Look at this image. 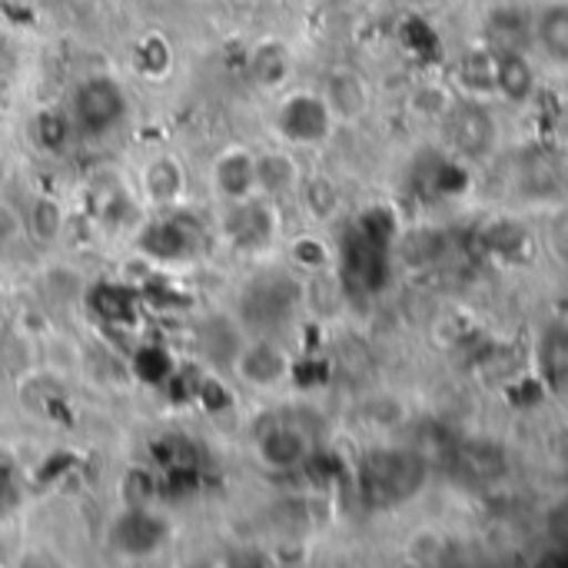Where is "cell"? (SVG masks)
I'll return each instance as SVG.
<instances>
[{
    "mask_svg": "<svg viewBox=\"0 0 568 568\" xmlns=\"http://www.w3.org/2000/svg\"><path fill=\"white\" fill-rule=\"evenodd\" d=\"M300 200H303V206L310 210V216H316V220H333V216L339 213V203H343L336 180H329L326 173L306 176V180L300 183Z\"/></svg>",
    "mask_w": 568,
    "mask_h": 568,
    "instance_id": "ffe728a7",
    "label": "cell"
},
{
    "mask_svg": "<svg viewBox=\"0 0 568 568\" xmlns=\"http://www.w3.org/2000/svg\"><path fill=\"white\" fill-rule=\"evenodd\" d=\"M90 310L106 323L120 329H133L140 323V296L136 286H120V283H100L90 293Z\"/></svg>",
    "mask_w": 568,
    "mask_h": 568,
    "instance_id": "5bb4252c",
    "label": "cell"
},
{
    "mask_svg": "<svg viewBox=\"0 0 568 568\" xmlns=\"http://www.w3.org/2000/svg\"><path fill=\"white\" fill-rule=\"evenodd\" d=\"M130 369L146 386H160V383H170L176 376V363H173L170 349L160 343H140L130 353Z\"/></svg>",
    "mask_w": 568,
    "mask_h": 568,
    "instance_id": "ac0fdd59",
    "label": "cell"
},
{
    "mask_svg": "<svg viewBox=\"0 0 568 568\" xmlns=\"http://www.w3.org/2000/svg\"><path fill=\"white\" fill-rule=\"evenodd\" d=\"M256 453H260L263 466L286 473V469H296L310 459V443H306V433L300 426L270 423L256 439Z\"/></svg>",
    "mask_w": 568,
    "mask_h": 568,
    "instance_id": "9c48e42d",
    "label": "cell"
},
{
    "mask_svg": "<svg viewBox=\"0 0 568 568\" xmlns=\"http://www.w3.org/2000/svg\"><path fill=\"white\" fill-rule=\"evenodd\" d=\"M120 496L126 506H150L160 496V476L153 469L133 466L126 469V476L120 479Z\"/></svg>",
    "mask_w": 568,
    "mask_h": 568,
    "instance_id": "cb8c5ba5",
    "label": "cell"
},
{
    "mask_svg": "<svg viewBox=\"0 0 568 568\" xmlns=\"http://www.w3.org/2000/svg\"><path fill=\"white\" fill-rule=\"evenodd\" d=\"M496 50V47H493ZM536 90V67L526 50H496V97L526 103Z\"/></svg>",
    "mask_w": 568,
    "mask_h": 568,
    "instance_id": "7c38bea8",
    "label": "cell"
},
{
    "mask_svg": "<svg viewBox=\"0 0 568 568\" xmlns=\"http://www.w3.org/2000/svg\"><path fill=\"white\" fill-rule=\"evenodd\" d=\"M416 3H426V7H433V3H443V0H416Z\"/></svg>",
    "mask_w": 568,
    "mask_h": 568,
    "instance_id": "f1b7e54d",
    "label": "cell"
},
{
    "mask_svg": "<svg viewBox=\"0 0 568 568\" xmlns=\"http://www.w3.org/2000/svg\"><path fill=\"white\" fill-rule=\"evenodd\" d=\"M323 100L329 103L336 123H356L369 113V83L356 70H333L323 83Z\"/></svg>",
    "mask_w": 568,
    "mask_h": 568,
    "instance_id": "30bf717a",
    "label": "cell"
},
{
    "mask_svg": "<svg viewBox=\"0 0 568 568\" xmlns=\"http://www.w3.org/2000/svg\"><path fill=\"white\" fill-rule=\"evenodd\" d=\"M223 230H226V236L240 250H260V246L273 243V236H276V216H273V210L266 203L236 200V206L226 213Z\"/></svg>",
    "mask_w": 568,
    "mask_h": 568,
    "instance_id": "8fae6325",
    "label": "cell"
},
{
    "mask_svg": "<svg viewBox=\"0 0 568 568\" xmlns=\"http://www.w3.org/2000/svg\"><path fill=\"white\" fill-rule=\"evenodd\" d=\"M27 226L40 243H53L63 233V206L53 196H37L30 213H27Z\"/></svg>",
    "mask_w": 568,
    "mask_h": 568,
    "instance_id": "7402d4cb",
    "label": "cell"
},
{
    "mask_svg": "<svg viewBox=\"0 0 568 568\" xmlns=\"http://www.w3.org/2000/svg\"><path fill=\"white\" fill-rule=\"evenodd\" d=\"M143 186L146 196L160 206H170L180 193H183V170L173 156H160L146 166L143 173Z\"/></svg>",
    "mask_w": 568,
    "mask_h": 568,
    "instance_id": "d6986e66",
    "label": "cell"
},
{
    "mask_svg": "<svg viewBox=\"0 0 568 568\" xmlns=\"http://www.w3.org/2000/svg\"><path fill=\"white\" fill-rule=\"evenodd\" d=\"M443 126H446V140L453 143V150L459 156H466V160L493 156L499 126H496V116L486 100H479V97L456 100L453 110L443 116Z\"/></svg>",
    "mask_w": 568,
    "mask_h": 568,
    "instance_id": "3957f363",
    "label": "cell"
},
{
    "mask_svg": "<svg viewBox=\"0 0 568 568\" xmlns=\"http://www.w3.org/2000/svg\"><path fill=\"white\" fill-rule=\"evenodd\" d=\"M20 230H23V216L10 203H0V243H10Z\"/></svg>",
    "mask_w": 568,
    "mask_h": 568,
    "instance_id": "83f0119b",
    "label": "cell"
},
{
    "mask_svg": "<svg viewBox=\"0 0 568 568\" xmlns=\"http://www.w3.org/2000/svg\"><path fill=\"white\" fill-rule=\"evenodd\" d=\"M429 483V466L419 449H373L359 466V493L376 509H396L413 503Z\"/></svg>",
    "mask_w": 568,
    "mask_h": 568,
    "instance_id": "6da1fadb",
    "label": "cell"
},
{
    "mask_svg": "<svg viewBox=\"0 0 568 568\" xmlns=\"http://www.w3.org/2000/svg\"><path fill=\"white\" fill-rule=\"evenodd\" d=\"M542 366L552 383L568 379V329H559L549 336V343L542 346Z\"/></svg>",
    "mask_w": 568,
    "mask_h": 568,
    "instance_id": "484cf974",
    "label": "cell"
},
{
    "mask_svg": "<svg viewBox=\"0 0 568 568\" xmlns=\"http://www.w3.org/2000/svg\"><path fill=\"white\" fill-rule=\"evenodd\" d=\"M196 396L203 399L206 409H223V406H230V393H226L216 379H203L200 389H196Z\"/></svg>",
    "mask_w": 568,
    "mask_h": 568,
    "instance_id": "4316f807",
    "label": "cell"
},
{
    "mask_svg": "<svg viewBox=\"0 0 568 568\" xmlns=\"http://www.w3.org/2000/svg\"><path fill=\"white\" fill-rule=\"evenodd\" d=\"M256 156L250 150H226L213 160V183L226 200H250L256 190Z\"/></svg>",
    "mask_w": 568,
    "mask_h": 568,
    "instance_id": "4fadbf2b",
    "label": "cell"
},
{
    "mask_svg": "<svg viewBox=\"0 0 568 568\" xmlns=\"http://www.w3.org/2000/svg\"><path fill=\"white\" fill-rule=\"evenodd\" d=\"M133 67L150 77V80H163L173 67V47L163 33H146L140 37V43L133 47Z\"/></svg>",
    "mask_w": 568,
    "mask_h": 568,
    "instance_id": "44dd1931",
    "label": "cell"
},
{
    "mask_svg": "<svg viewBox=\"0 0 568 568\" xmlns=\"http://www.w3.org/2000/svg\"><path fill=\"white\" fill-rule=\"evenodd\" d=\"M303 286L286 276V273H270V276H260L256 283H250V290L243 293V320L250 326H260V329H273L280 323H286L300 303H303Z\"/></svg>",
    "mask_w": 568,
    "mask_h": 568,
    "instance_id": "277c9868",
    "label": "cell"
},
{
    "mask_svg": "<svg viewBox=\"0 0 568 568\" xmlns=\"http://www.w3.org/2000/svg\"><path fill=\"white\" fill-rule=\"evenodd\" d=\"M110 542L123 556H153L166 542V523L150 513V506H126V513L113 523Z\"/></svg>",
    "mask_w": 568,
    "mask_h": 568,
    "instance_id": "8992f818",
    "label": "cell"
},
{
    "mask_svg": "<svg viewBox=\"0 0 568 568\" xmlns=\"http://www.w3.org/2000/svg\"><path fill=\"white\" fill-rule=\"evenodd\" d=\"M276 126L280 133L296 143V146H316L323 140H329L336 116L329 110V103L323 100V93H293L280 103L276 113Z\"/></svg>",
    "mask_w": 568,
    "mask_h": 568,
    "instance_id": "5b68a950",
    "label": "cell"
},
{
    "mask_svg": "<svg viewBox=\"0 0 568 568\" xmlns=\"http://www.w3.org/2000/svg\"><path fill=\"white\" fill-rule=\"evenodd\" d=\"M290 260L300 266V270H306V273H326L329 270V263H333V253H329V246L320 240V236H296L293 240V246H290Z\"/></svg>",
    "mask_w": 568,
    "mask_h": 568,
    "instance_id": "d4e9b609",
    "label": "cell"
},
{
    "mask_svg": "<svg viewBox=\"0 0 568 568\" xmlns=\"http://www.w3.org/2000/svg\"><path fill=\"white\" fill-rule=\"evenodd\" d=\"M33 136L47 153H60V150H67L70 136H73V123L60 110H40L33 120Z\"/></svg>",
    "mask_w": 568,
    "mask_h": 568,
    "instance_id": "603a6c76",
    "label": "cell"
},
{
    "mask_svg": "<svg viewBox=\"0 0 568 568\" xmlns=\"http://www.w3.org/2000/svg\"><path fill=\"white\" fill-rule=\"evenodd\" d=\"M73 126L87 136L110 133L126 113V93L113 77H87L70 97Z\"/></svg>",
    "mask_w": 568,
    "mask_h": 568,
    "instance_id": "7a4b0ae2",
    "label": "cell"
},
{
    "mask_svg": "<svg viewBox=\"0 0 568 568\" xmlns=\"http://www.w3.org/2000/svg\"><path fill=\"white\" fill-rule=\"evenodd\" d=\"M236 373L250 383V386H276L290 376L293 369V359L286 356L283 346H276L273 339H253V343H243L236 359H233Z\"/></svg>",
    "mask_w": 568,
    "mask_h": 568,
    "instance_id": "52a82bcc",
    "label": "cell"
},
{
    "mask_svg": "<svg viewBox=\"0 0 568 568\" xmlns=\"http://www.w3.org/2000/svg\"><path fill=\"white\" fill-rule=\"evenodd\" d=\"M253 170H256V190L266 196H286V193L300 190V183H303L300 163L290 153H276V150L260 153Z\"/></svg>",
    "mask_w": 568,
    "mask_h": 568,
    "instance_id": "2e32d148",
    "label": "cell"
},
{
    "mask_svg": "<svg viewBox=\"0 0 568 568\" xmlns=\"http://www.w3.org/2000/svg\"><path fill=\"white\" fill-rule=\"evenodd\" d=\"M532 40L546 53H552L559 60H568V0L542 3L532 13Z\"/></svg>",
    "mask_w": 568,
    "mask_h": 568,
    "instance_id": "e0dca14e",
    "label": "cell"
},
{
    "mask_svg": "<svg viewBox=\"0 0 568 568\" xmlns=\"http://www.w3.org/2000/svg\"><path fill=\"white\" fill-rule=\"evenodd\" d=\"M250 73L263 90H280L293 77V53L283 40H263L250 53Z\"/></svg>",
    "mask_w": 568,
    "mask_h": 568,
    "instance_id": "9a60e30c",
    "label": "cell"
},
{
    "mask_svg": "<svg viewBox=\"0 0 568 568\" xmlns=\"http://www.w3.org/2000/svg\"><path fill=\"white\" fill-rule=\"evenodd\" d=\"M136 250L153 260V263H176V260H186L193 253V230L176 220V216H166V220H153L140 230L136 236Z\"/></svg>",
    "mask_w": 568,
    "mask_h": 568,
    "instance_id": "ba28073f",
    "label": "cell"
}]
</instances>
